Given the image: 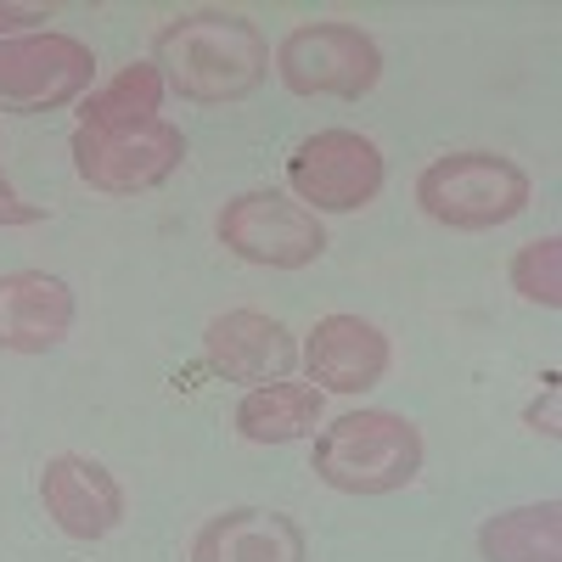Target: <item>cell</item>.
<instances>
[{"label":"cell","instance_id":"1","mask_svg":"<svg viewBox=\"0 0 562 562\" xmlns=\"http://www.w3.org/2000/svg\"><path fill=\"white\" fill-rule=\"evenodd\" d=\"M153 68L164 74V90H175L192 108H225L243 102L270 74V40L259 34L254 18L225 12V7H198L180 12L158 29L153 40Z\"/></svg>","mask_w":562,"mask_h":562},{"label":"cell","instance_id":"2","mask_svg":"<svg viewBox=\"0 0 562 562\" xmlns=\"http://www.w3.org/2000/svg\"><path fill=\"white\" fill-rule=\"evenodd\" d=\"M422 428L400 411H349L315 434V479L338 495H394L422 473Z\"/></svg>","mask_w":562,"mask_h":562},{"label":"cell","instance_id":"3","mask_svg":"<svg viewBox=\"0 0 562 562\" xmlns=\"http://www.w3.org/2000/svg\"><path fill=\"white\" fill-rule=\"evenodd\" d=\"M529 169L501 153H445L416 175V203L445 231H495L529 209Z\"/></svg>","mask_w":562,"mask_h":562},{"label":"cell","instance_id":"4","mask_svg":"<svg viewBox=\"0 0 562 562\" xmlns=\"http://www.w3.org/2000/svg\"><path fill=\"white\" fill-rule=\"evenodd\" d=\"M276 74L293 97H344L360 102L383 79V52L360 23H299L276 45Z\"/></svg>","mask_w":562,"mask_h":562},{"label":"cell","instance_id":"5","mask_svg":"<svg viewBox=\"0 0 562 562\" xmlns=\"http://www.w3.org/2000/svg\"><path fill=\"white\" fill-rule=\"evenodd\" d=\"M186 164V135L169 119L119 124V130H74V169L102 198H140Z\"/></svg>","mask_w":562,"mask_h":562},{"label":"cell","instance_id":"6","mask_svg":"<svg viewBox=\"0 0 562 562\" xmlns=\"http://www.w3.org/2000/svg\"><path fill=\"white\" fill-rule=\"evenodd\" d=\"M214 237L225 254L265 270H304L326 254V225L288 192H270V186L231 198L214 214Z\"/></svg>","mask_w":562,"mask_h":562},{"label":"cell","instance_id":"7","mask_svg":"<svg viewBox=\"0 0 562 562\" xmlns=\"http://www.w3.org/2000/svg\"><path fill=\"white\" fill-rule=\"evenodd\" d=\"M383 175L389 169H383L378 140L360 130H315L288 158V186L315 220L321 214H355L366 203H378Z\"/></svg>","mask_w":562,"mask_h":562},{"label":"cell","instance_id":"8","mask_svg":"<svg viewBox=\"0 0 562 562\" xmlns=\"http://www.w3.org/2000/svg\"><path fill=\"white\" fill-rule=\"evenodd\" d=\"M97 52L63 29H34L0 40V108L7 113H52L90 97Z\"/></svg>","mask_w":562,"mask_h":562},{"label":"cell","instance_id":"9","mask_svg":"<svg viewBox=\"0 0 562 562\" xmlns=\"http://www.w3.org/2000/svg\"><path fill=\"white\" fill-rule=\"evenodd\" d=\"M40 506L68 540L97 546L124 524V490L102 461L90 456H52L40 467Z\"/></svg>","mask_w":562,"mask_h":562},{"label":"cell","instance_id":"10","mask_svg":"<svg viewBox=\"0 0 562 562\" xmlns=\"http://www.w3.org/2000/svg\"><path fill=\"white\" fill-rule=\"evenodd\" d=\"M203 360L225 383H281L299 366V338L265 310H225L203 333Z\"/></svg>","mask_w":562,"mask_h":562},{"label":"cell","instance_id":"11","mask_svg":"<svg viewBox=\"0 0 562 562\" xmlns=\"http://www.w3.org/2000/svg\"><path fill=\"white\" fill-rule=\"evenodd\" d=\"M304 366H310V383H321L326 394H366L389 378V333L378 321H360V315H321L304 338Z\"/></svg>","mask_w":562,"mask_h":562},{"label":"cell","instance_id":"12","mask_svg":"<svg viewBox=\"0 0 562 562\" xmlns=\"http://www.w3.org/2000/svg\"><path fill=\"white\" fill-rule=\"evenodd\" d=\"M74 326V288L52 270H7L0 276V349L45 355Z\"/></svg>","mask_w":562,"mask_h":562},{"label":"cell","instance_id":"13","mask_svg":"<svg viewBox=\"0 0 562 562\" xmlns=\"http://www.w3.org/2000/svg\"><path fill=\"white\" fill-rule=\"evenodd\" d=\"M304 529L276 506H225L198 529L192 562H304Z\"/></svg>","mask_w":562,"mask_h":562},{"label":"cell","instance_id":"14","mask_svg":"<svg viewBox=\"0 0 562 562\" xmlns=\"http://www.w3.org/2000/svg\"><path fill=\"white\" fill-rule=\"evenodd\" d=\"M321 389L315 383H259L237 405V434L248 445H293L321 428Z\"/></svg>","mask_w":562,"mask_h":562},{"label":"cell","instance_id":"15","mask_svg":"<svg viewBox=\"0 0 562 562\" xmlns=\"http://www.w3.org/2000/svg\"><path fill=\"white\" fill-rule=\"evenodd\" d=\"M484 562H562V501L506 506L479 524Z\"/></svg>","mask_w":562,"mask_h":562},{"label":"cell","instance_id":"16","mask_svg":"<svg viewBox=\"0 0 562 562\" xmlns=\"http://www.w3.org/2000/svg\"><path fill=\"white\" fill-rule=\"evenodd\" d=\"M164 108V74L153 63L119 68L102 90L79 102V130H119V124H147Z\"/></svg>","mask_w":562,"mask_h":562},{"label":"cell","instance_id":"17","mask_svg":"<svg viewBox=\"0 0 562 562\" xmlns=\"http://www.w3.org/2000/svg\"><path fill=\"white\" fill-rule=\"evenodd\" d=\"M512 288L540 310H557L562 304V237H535L512 254Z\"/></svg>","mask_w":562,"mask_h":562},{"label":"cell","instance_id":"18","mask_svg":"<svg viewBox=\"0 0 562 562\" xmlns=\"http://www.w3.org/2000/svg\"><path fill=\"white\" fill-rule=\"evenodd\" d=\"M557 400H562V383H557V378H546V394L529 405V428H535V434H546V439H557V434H562V422H557Z\"/></svg>","mask_w":562,"mask_h":562},{"label":"cell","instance_id":"19","mask_svg":"<svg viewBox=\"0 0 562 562\" xmlns=\"http://www.w3.org/2000/svg\"><path fill=\"white\" fill-rule=\"evenodd\" d=\"M40 220H45V209L40 203H23L12 192V180L0 175V225H40Z\"/></svg>","mask_w":562,"mask_h":562},{"label":"cell","instance_id":"20","mask_svg":"<svg viewBox=\"0 0 562 562\" xmlns=\"http://www.w3.org/2000/svg\"><path fill=\"white\" fill-rule=\"evenodd\" d=\"M29 23H52V7H18V0H0V40L23 34Z\"/></svg>","mask_w":562,"mask_h":562}]
</instances>
